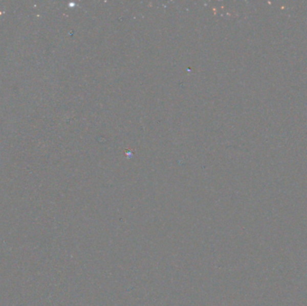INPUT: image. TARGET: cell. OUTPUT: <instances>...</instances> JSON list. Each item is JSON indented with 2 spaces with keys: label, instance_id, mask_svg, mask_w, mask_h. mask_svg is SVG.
Segmentation results:
<instances>
[]
</instances>
